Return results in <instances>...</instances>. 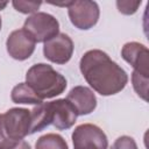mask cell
<instances>
[{"label":"cell","instance_id":"e0dca14e","mask_svg":"<svg viewBox=\"0 0 149 149\" xmlns=\"http://www.w3.org/2000/svg\"><path fill=\"white\" fill-rule=\"evenodd\" d=\"M111 149H137V146L133 137L123 135L118 137L112 144Z\"/></svg>","mask_w":149,"mask_h":149},{"label":"cell","instance_id":"52a82bcc","mask_svg":"<svg viewBox=\"0 0 149 149\" xmlns=\"http://www.w3.org/2000/svg\"><path fill=\"white\" fill-rule=\"evenodd\" d=\"M36 41L23 28L16 29L9 34L6 41V48L9 56L17 61L29 58L35 50Z\"/></svg>","mask_w":149,"mask_h":149},{"label":"cell","instance_id":"2e32d148","mask_svg":"<svg viewBox=\"0 0 149 149\" xmlns=\"http://www.w3.org/2000/svg\"><path fill=\"white\" fill-rule=\"evenodd\" d=\"M140 5H141V1H132V0L116 1V7H118L119 12L122 14H126V15L134 14L137 10Z\"/></svg>","mask_w":149,"mask_h":149},{"label":"cell","instance_id":"277c9868","mask_svg":"<svg viewBox=\"0 0 149 149\" xmlns=\"http://www.w3.org/2000/svg\"><path fill=\"white\" fill-rule=\"evenodd\" d=\"M23 29H26L36 42H47L58 34L59 23L51 14L36 12L26 19Z\"/></svg>","mask_w":149,"mask_h":149},{"label":"cell","instance_id":"8992f818","mask_svg":"<svg viewBox=\"0 0 149 149\" xmlns=\"http://www.w3.org/2000/svg\"><path fill=\"white\" fill-rule=\"evenodd\" d=\"M99 6L95 1H71L68 6V14L71 23L81 30L92 28L99 20Z\"/></svg>","mask_w":149,"mask_h":149},{"label":"cell","instance_id":"8fae6325","mask_svg":"<svg viewBox=\"0 0 149 149\" xmlns=\"http://www.w3.org/2000/svg\"><path fill=\"white\" fill-rule=\"evenodd\" d=\"M66 100L73 106L77 115L92 113L97 107V98L92 90L86 86H74L66 95Z\"/></svg>","mask_w":149,"mask_h":149},{"label":"cell","instance_id":"d6986e66","mask_svg":"<svg viewBox=\"0 0 149 149\" xmlns=\"http://www.w3.org/2000/svg\"><path fill=\"white\" fill-rule=\"evenodd\" d=\"M7 5H8V2H6V1H1V2H0V10H1V9H3Z\"/></svg>","mask_w":149,"mask_h":149},{"label":"cell","instance_id":"ffe728a7","mask_svg":"<svg viewBox=\"0 0 149 149\" xmlns=\"http://www.w3.org/2000/svg\"><path fill=\"white\" fill-rule=\"evenodd\" d=\"M0 29H1V17H0Z\"/></svg>","mask_w":149,"mask_h":149},{"label":"cell","instance_id":"3957f363","mask_svg":"<svg viewBox=\"0 0 149 149\" xmlns=\"http://www.w3.org/2000/svg\"><path fill=\"white\" fill-rule=\"evenodd\" d=\"M30 111L10 108L0 114V149H10L20 143L30 130Z\"/></svg>","mask_w":149,"mask_h":149},{"label":"cell","instance_id":"7a4b0ae2","mask_svg":"<svg viewBox=\"0 0 149 149\" xmlns=\"http://www.w3.org/2000/svg\"><path fill=\"white\" fill-rule=\"evenodd\" d=\"M26 84L41 100L59 95L66 88V79L51 65L44 63L35 64L27 71Z\"/></svg>","mask_w":149,"mask_h":149},{"label":"cell","instance_id":"6da1fadb","mask_svg":"<svg viewBox=\"0 0 149 149\" xmlns=\"http://www.w3.org/2000/svg\"><path fill=\"white\" fill-rule=\"evenodd\" d=\"M79 68L87 84L101 95H113L122 91L128 81L126 71L109 56L98 49L83 55Z\"/></svg>","mask_w":149,"mask_h":149},{"label":"cell","instance_id":"ac0fdd59","mask_svg":"<svg viewBox=\"0 0 149 149\" xmlns=\"http://www.w3.org/2000/svg\"><path fill=\"white\" fill-rule=\"evenodd\" d=\"M10 149H30V146H29L28 142H26L24 140H22L20 143H17L15 147H13Z\"/></svg>","mask_w":149,"mask_h":149},{"label":"cell","instance_id":"4fadbf2b","mask_svg":"<svg viewBox=\"0 0 149 149\" xmlns=\"http://www.w3.org/2000/svg\"><path fill=\"white\" fill-rule=\"evenodd\" d=\"M35 149H69V148H68V143L61 135L50 133L41 136L37 140L35 144Z\"/></svg>","mask_w":149,"mask_h":149},{"label":"cell","instance_id":"5bb4252c","mask_svg":"<svg viewBox=\"0 0 149 149\" xmlns=\"http://www.w3.org/2000/svg\"><path fill=\"white\" fill-rule=\"evenodd\" d=\"M148 81L149 77H144L135 71L132 73V83L135 92L140 98H142L144 101H148Z\"/></svg>","mask_w":149,"mask_h":149},{"label":"cell","instance_id":"ba28073f","mask_svg":"<svg viewBox=\"0 0 149 149\" xmlns=\"http://www.w3.org/2000/svg\"><path fill=\"white\" fill-rule=\"evenodd\" d=\"M43 54L47 59L56 64H65L73 54V42L64 33H58L55 37L44 42Z\"/></svg>","mask_w":149,"mask_h":149},{"label":"cell","instance_id":"9a60e30c","mask_svg":"<svg viewBox=\"0 0 149 149\" xmlns=\"http://www.w3.org/2000/svg\"><path fill=\"white\" fill-rule=\"evenodd\" d=\"M14 8L23 14H34L42 5L41 1H22V0H15L12 2Z\"/></svg>","mask_w":149,"mask_h":149},{"label":"cell","instance_id":"5b68a950","mask_svg":"<svg viewBox=\"0 0 149 149\" xmlns=\"http://www.w3.org/2000/svg\"><path fill=\"white\" fill-rule=\"evenodd\" d=\"M74 149H107V136L101 128L92 123L79 125L72 133Z\"/></svg>","mask_w":149,"mask_h":149},{"label":"cell","instance_id":"30bf717a","mask_svg":"<svg viewBox=\"0 0 149 149\" xmlns=\"http://www.w3.org/2000/svg\"><path fill=\"white\" fill-rule=\"evenodd\" d=\"M121 56L133 66L135 72L149 77V51L147 47L137 42H128L122 47Z\"/></svg>","mask_w":149,"mask_h":149},{"label":"cell","instance_id":"9c48e42d","mask_svg":"<svg viewBox=\"0 0 149 149\" xmlns=\"http://www.w3.org/2000/svg\"><path fill=\"white\" fill-rule=\"evenodd\" d=\"M50 125L59 130L69 129L77 120V112L66 99H57L49 101Z\"/></svg>","mask_w":149,"mask_h":149},{"label":"cell","instance_id":"7c38bea8","mask_svg":"<svg viewBox=\"0 0 149 149\" xmlns=\"http://www.w3.org/2000/svg\"><path fill=\"white\" fill-rule=\"evenodd\" d=\"M10 99L15 104H28V105H40L43 102L36 93L33 91V88L27 85L26 83H20L12 90Z\"/></svg>","mask_w":149,"mask_h":149}]
</instances>
